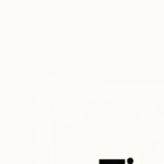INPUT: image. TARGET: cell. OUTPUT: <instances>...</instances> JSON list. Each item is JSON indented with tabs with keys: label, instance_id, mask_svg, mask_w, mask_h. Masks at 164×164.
<instances>
[{
	"label": "cell",
	"instance_id": "6da1fadb",
	"mask_svg": "<svg viewBox=\"0 0 164 164\" xmlns=\"http://www.w3.org/2000/svg\"><path fill=\"white\" fill-rule=\"evenodd\" d=\"M125 159H99V164H125Z\"/></svg>",
	"mask_w": 164,
	"mask_h": 164
},
{
	"label": "cell",
	"instance_id": "7a4b0ae2",
	"mask_svg": "<svg viewBox=\"0 0 164 164\" xmlns=\"http://www.w3.org/2000/svg\"><path fill=\"white\" fill-rule=\"evenodd\" d=\"M129 164H132L133 163V159H128V161H127Z\"/></svg>",
	"mask_w": 164,
	"mask_h": 164
}]
</instances>
